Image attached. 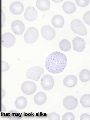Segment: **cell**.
<instances>
[{
  "mask_svg": "<svg viewBox=\"0 0 90 120\" xmlns=\"http://www.w3.org/2000/svg\"><path fill=\"white\" fill-rule=\"evenodd\" d=\"M62 120H74L75 116L73 113L71 112H67L62 116Z\"/></svg>",
  "mask_w": 90,
  "mask_h": 120,
  "instance_id": "obj_24",
  "label": "cell"
},
{
  "mask_svg": "<svg viewBox=\"0 0 90 120\" xmlns=\"http://www.w3.org/2000/svg\"><path fill=\"white\" fill-rule=\"evenodd\" d=\"M16 108L19 109H23L26 107L27 101L24 96H19L16 98L15 102Z\"/></svg>",
  "mask_w": 90,
  "mask_h": 120,
  "instance_id": "obj_19",
  "label": "cell"
},
{
  "mask_svg": "<svg viewBox=\"0 0 90 120\" xmlns=\"http://www.w3.org/2000/svg\"><path fill=\"white\" fill-rule=\"evenodd\" d=\"M8 118L12 120H19L22 118L23 115L16 110H12L8 114Z\"/></svg>",
  "mask_w": 90,
  "mask_h": 120,
  "instance_id": "obj_22",
  "label": "cell"
},
{
  "mask_svg": "<svg viewBox=\"0 0 90 120\" xmlns=\"http://www.w3.org/2000/svg\"><path fill=\"white\" fill-rule=\"evenodd\" d=\"M60 49L64 52H68L71 48V43L67 39H63L61 41L59 44Z\"/></svg>",
  "mask_w": 90,
  "mask_h": 120,
  "instance_id": "obj_21",
  "label": "cell"
},
{
  "mask_svg": "<svg viewBox=\"0 0 90 120\" xmlns=\"http://www.w3.org/2000/svg\"><path fill=\"white\" fill-rule=\"evenodd\" d=\"M63 10L67 14H72L76 11V7L73 3L71 2H64L62 6Z\"/></svg>",
  "mask_w": 90,
  "mask_h": 120,
  "instance_id": "obj_18",
  "label": "cell"
},
{
  "mask_svg": "<svg viewBox=\"0 0 90 120\" xmlns=\"http://www.w3.org/2000/svg\"><path fill=\"white\" fill-rule=\"evenodd\" d=\"M47 99L46 94L43 92H40L35 95L34 100L36 104L41 105L44 104L45 102Z\"/></svg>",
  "mask_w": 90,
  "mask_h": 120,
  "instance_id": "obj_17",
  "label": "cell"
},
{
  "mask_svg": "<svg viewBox=\"0 0 90 120\" xmlns=\"http://www.w3.org/2000/svg\"><path fill=\"white\" fill-rule=\"evenodd\" d=\"M24 9L23 5L19 1L12 3L9 7L11 12L16 15H20L23 12Z\"/></svg>",
  "mask_w": 90,
  "mask_h": 120,
  "instance_id": "obj_12",
  "label": "cell"
},
{
  "mask_svg": "<svg viewBox=\"0 0 90 120\" xmlns=\"http://www.w3.org/2000/svg\"><path fill=\"white\" fill-rule=\"evenodd\" d=\"M41 85L45 90H51L54 85V80L52 76L49 74L44 75L41 79Z\"/></svg>",
  "mask_w": 90,
  "mask_h": 120,
  "instance_id": "obj_7",
  "label": "cell"
},
{
  "mask_svg": "<svg viewBox=\"0 0 90 120\" xmlns=\"http://www.w3.org/2000/svg\"><path fill=\"white\" fill-rule=\"evenodd\" d=\"M80 80L83 82H86L90 80V70L86 69L82 70L80 72L79 75Z\"/></svg>",
  "mask_w": 90,
  "mask_h": 120,
  "instance_id": "obj_20",
  "label": "cell"
},
{
  "mask_svg": "<svg viewBox=\"0 0 90 120\" xmlns=\"http://www.w3.org/2000/svg\"><path fill=\"white\" fill-rule=\"evenodd\" d=\"M72 44L74 50L78 52H82L85 48L84 40L78 36L72 40Z\"/></svg>",
  "mask_w": 90,
  "mask_h": 120,
  "instance_id": "obj_13",
  "label": "cell"
},
{
  "mask_svg": "<svg viewBox=\"0 0 90 120\" xmlns=\"http://www.w3.org/2000/svg\"><path fill=\"white\" fill-rule=\"evenodd\" d=\"M80 103L85 108L90 107V95L88 94L83 95L80 99Z\"/></svg>",
  "mask_w": 90,
  "mask_h": 120,
  "instance_id": "obj_23",
  "label": "cell"
},
{
  "mask_svg": "<svg viewBox=\"0 0 90 120\" xmlns=\"http://www.w3.org/2000/svg\"><path fill=\"white\" fill-rule=\"evenodd\" d=\"M13 32L17 35H22L25 29V25L21 21L16 20L12 22L11 25Z\"/></svg>",
  "mask_w": 90,
  "mask_h": 120,
  "instance_id": "obj_10",
  "label": "cell"
},
{
  "mask_svg": "<svg viewBox=\"0 0 90 120\" xmlns=\"http://www.w3.org/2000/svg\"><path fill=\"white\" fill-rule=\"evenodd\" d=\"M16 38L12 34L6 33L2 37V45L5 48H10L14 45L16 42Z\"/></svg>",
  "mask_w": 90,
  "mask_h": 120,
  "instance_id": "obj_6",
  "label": "cell"
},
{
  "mask_svg": "<svg viewBox=\"0 0 90 120\" xmlns=\"http://www.w3.org/2000/svg\"><path fill=\"white\" fill-rule=\"evenodd\" d=\"M48 119L49 120H60V116L58 113L52 112L49 114L48 116Z\"/></svg>",
  "mask_w": 90,
  "mask_h": 120,
  "instance_id": "obj_27",
  "label": "cell"
},
{
  "mask_svg": "<svg viewBox=\"0 0 90 120\" xmlns=\"http://www.w3.org/2000/svg\"><path fill=\"white\" fill-rule=\"evenodd\" d=\"M38 15L37 10L33 7H27L24 13L25 19L30 22H32L35 20L37 18Z\"/></svg>",
  "mask_w": 90,
  "mask_h": 120,
  "instance_id": "obj_11",
  "label": "cell"
},
{
  "mask_svg": "<svg viewBox=\"0 0 90 120\" xmlns=\"http://www.w3.org/2000/svg\"><path fill=\"white\" fill-rule=\"evenodd\" d=\"M41 35L44 39L48 41H51L56 37V32L51 27L48 25L44 26L41 30Z\"/></svg>",
  "mask_w": 90,
  "mask_h": 120,
  "instance_id": "obj_9",
  "label": "cell"
},
{
  "mask_svg": "<svg viewBox=\"0 0 90 120\" xmlns=\"http://www.w3.org/2000/svg\"><path fill=\"white\" fill-rule=\"evenodd\" d=\"M75 1L78 6L81 7L87 6L90 2V0H76Z\"/></svg>",
  "mask_w": 90,
  "mask_h": 120,
  "instance_id": "obj_25",
  "label": "cell"
},
{
  "mask_svg": "<svg viewBox=\"0 0 90 120\" xmlns=\"http://www.w3.org/2000/svg\"><path fill=\"white\" fill-rule=\"evenodd\" d=\"M80 120H90V115L87 113H84L82 114L81 116Z\"/></svg>",
  "mask_w": 90,
  "mask_h": 120,
  "instance_id": "obj_29",
  "label": "cell"
},
{
  "mask_svg": "<svg viewBox=\"0 0 90 120\" xmlns=\"http://www.w3.org/2000/svg\"><path fill=\"white\" fill-rule=\"evenodd\" d=\"M1 71L3 72L7 71L10 69V67L8 63L5 61H1Z\"/></svg>",
  "mask_w": 90,
  "mask_h": 120,
  "instance_id": "obj_26",
  "label": "cell"
},
{
  "mask_svg": "<svg viewBox=\"0 0 90 120\" xmlns=\"http://www.w3.org/2000/svg\"><path fill=\"white\" fill-rule=\"evenodd\" d=\"M36 6L41 11H47L49 9L51 3L49 0H38L36 2Z\"/></svg>",
  "mask_w": 90,
  "mask_h": 120,
  "instance_id": "obj_16",
  "label": "cell"
},
{
  "mask_svg": "<svg viewBox=\"0 0 90 120\" xmlns=\"http://www.w3.org/2000/svg\"><path fill=\"white\" fill-rule=\"evenodd\" d=\"M63 105L66 109L68 110H72L78 106V100L73 96H67L63 100Z\"/></svg>",
  "mask_w": 90,
  "mask_h": 120,
  "instance_id": "obj_8",
  "label": "cell"
},
{
  "mask_svg": "<svg viewBox=\"0 0 90 120\" xmlns=\"http://www.w3.org/2000/svg\"><path fill=\"white\" fill-rule=\"evenodd\" d=\"M39 37V33L37 28L31 27L27 29L24 35V41L28 44H33L36 42Z\"/></svg>",
  "mask_w": 90,
  "mask_h": 120,
  "instance_id": "obj_3",
  "label": "cell"
},
{
  "mask_svg": "<svg viewBox=\"0 0 90 120\" xmlns=\"http://www.w3.org/2000/svg\"><path fill=\"white\" fill-rule=\"evenodd\" d=\"M83 19L86 24L90 25V12L88 11L84 14Z\"/></svg>",
  "mask_w": 90,
  "mask_h": 120,
  "instance_id": "obj_28",
  "label": "cell"
},
{
  "mask_svg": "<svg viewBox=\"0 0 90 120\" xmlns=\"http://www.w3.org/2000/svg\"><path fill=\"white\" fill-rule=\"evenodd\" d=\"M72 31L74 33L82 36L87 34V31L85 26L81 21L77 19L73 20L71 23Z\"/></svg>",
  "mask_w": 90,
  "mask_h": 120,
  "instance_id": "obj_4",
  "label": "cell"
},
{
  "mask_svg": "<svg viewBox=\"0 0 90 120\" xmlns=\"http://www.w3.org/2000/svg\"><path fill=\"white\" fill-rule=\"evenodd\" d=\"M51 22L52 25L56 28H62L64 25V19L61 15H56L52 17Z\"/></svg>",
  "mask_w": 90,
  "mask_h": 120,
  "instance_id": "obj_15",
  "label": "cell"
},
{
  "mask_svg": "<svg viewBox=\"0 0 90 120\" xmlns=\"http://www.w3.org/2000/svg\"><path fill=\"white\" fill-rule=\"evenodd\" d=\"M5 21V16L4 12H2V14L0 15V23H1L2 26L3 27Z\"/></svg>",
  "mask_w": 90,
  "mask_h": 120,
  "instance_id": "obj_30",
  "label": "cell"
},
{
  "mask_svg": "<svg viewBox=\"0 0 90 120\" xmlns=\"http://www.w3.org/2000/svg\"><path fill=\"white\" fill-rule=\"evenodd\" d=\"M66 56L59 52H52L46 59L45 66L47 70L54 74L60 73L64 71L67 65Z\"/></svg>",
  "mask_w": 90,
  "mask_h": 120,
  "instance_id": "obj_1",
  "label": "cell"
},
{
  "mask_svg": "<svg viewBox=\"0 0 90 120\" xmlns=\"http://www.w3.org/2000/svg\"><path fill=\"white\" fill-rule=\"evenodd\" d=\"M44 70L42 67L38 66L31 67L27 70L26 73V76L27 79L38 81L41 76L44 74Z\"/></svg>",
  "mask_w": 90,
  "mask_h": 120,
  "instance_id": "obj_2",
  "label": "cell"
},
{
  "mask_svg": "<svg viewBox=\"0 0 90 120\" xmlns=\"http://www.w3.org/2000/svg\"><path fill=\"white\" fill-rule=\"evenodd\" d=\"M21 90L23 94L30 95L34 94L37 90V86L35 83L30 81H26L22 84Z\"/></svg>",
  "mask_w": 90,
  "mask_h": 120,
  "instance_id": "obj_5",
  "label": "cell"
},
{
  "mask_svg": "<svg viewBox=\"0 0 90 120\" xmlns=\"http://www.w3.org/2000/svg\"><path fill=\"white\" fill-rule=\"evenodd\" d=\"M78 81V79L76 76L69 75L64 78L63 80V83L66 87L71 88L75 87L77 84Z\"/></svg>",
  "mask_w": 90,
  "mask_h": 120,
  "instance_id": "obj_14",
  "label": "cell"
}]
</instances>
